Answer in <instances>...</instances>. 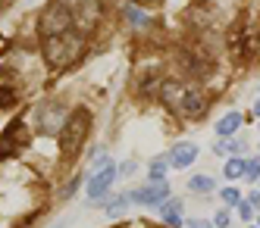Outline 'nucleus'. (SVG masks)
Returning <instances> with one entry per match:
<instances>
[{"label": "nucleus", "instance_id": "obj_5", "mask_svg": "<svg viewBox=\"0 0 260 228\" xmlns=\"http://www.w3.org/2000/svg\"><path fill=\"white\" fill-rule=\"evenodd\" d=\"M72 13V28L79 34H88L101 19V0H63Z\"/></svg>", "mask_w": 260, "mask_h": 228}, {"label": "nucleus", "instance_id": "obj_22", "mask_svg": "<svg viewBox=\"0 0 260 228\" xmlns=\"http://www.w3.org/2000/svg\"><path fill=\"white\" fill-rule=\"evenodd\" d=\"M229 222H232L229 210H219V213H216V219H213V228H229Z\"/></svg>", "mask_w": 260, "mask_h": 228}, {"label": "nucleus", "instance_id": "obj_15", "mask_svg": "<svg viewBox=\"0 0 260 228\" xmlns=\"http://www.w3.org/2000/svg\"><path fill=\"white\" fill-rule=\"evenodd\" d=\"M125 19H128V22H132L135 28H144V25H147V16H144L138 7H132V4L125 7Z\"/></svg>", "mask_w": 260, "mask_h": 228}, {"label": "nucleus", "instance_id": "obj_16", "mask_svg": "<svg viewBox=\"0 0 260 228\" xmlns=\"http://www.w3.org/2000/svg\"><path fill=\"white\" fill-rule=\"evenodd\" d=\"M166 166H170V157H166V160H154V166H151V181L154 184L166 181Z\"/></svg>", "mask_w": 260, "mask_h": 228}, {"label": "nucleus", "instance_id": "obj_30", "mask_svg": "<svg viewBox=\"0 0 260 228\" xmlns=\"http://www.w3.org/2000/svg\"><path fill=\"white\" fill-rule=\"evenodd\" d=\"M257 44H260V37H257Z\"/></svg>", "mask_w": 260, "mask_h": 228}, {"label": "nucleus", "instance_id": "obj_31", "mask_svg": "<svg viewBox=\"0 0 260 228\" xmlns=\"http://www.w3.org/2000/svg\"><path fill=\"white\" fill-rule=\"evenodd\" d=\"M257 219H260V216H257Z\"/></svg>", "mask_w": 260, "mask_h": 228}, {"label": "nucleus", "instance_id": "obj_1", "mask_svg": "<svg viewBox=\"0 0 260 228\" xmlns=\"http://www.w3.org/2000/svg\"><path fill=\"white\" fill-rule=\"evenodd\" d=\"M160 100L179 119H198L207 109L204 94L191 85H185V82H160Z\"/></svg>", "mask_w": 260, "mask_h": 228}, {"label": "nucleus", "instance_id": "obj_4", "mask_svg": "<svg viewBox=\"0 0 260 228\" xmlns=\"http://www.w3.org/2000/svg\"><path fill=\"white\" fill-rule=\"evenodd\" d=\"M38 31H41V37H53V34L72 31V13H69V7L63 4V0H50V4L44 7V13L38 19Z\"/></svg>", "mask_w": 260, "mask_h": 228}, {"label": "nucleus", "instance_id": "obj_28", "mask_svg": "<svg viewBox=\"0 0 260 228\" xmlns=\"http://www.w3.org/2000/svg\"><path fill=\"white\" fill-rule=\"evenodd\" d=\"M138 4H157V0H138Z\"/></svg>", "mask_w": 260, "mask_h": 228}, {"label": "nucleus", "instance_id": "obj_19", "mask_svg": "<svg viewBox=\"0 0 260 228\" xmlns=\"http://www.w3.org/2000/svg\"><path fill=\"white\" fill-rule=\"evenodd\" d=\"M245 178H248V181H260V160H248V166H245Z\"/></svg>", "mask_w": 260, "mask_h": 228}, {"label": "nucleus", "instance_id": "obj_23", "mask_svg": "<svg viewBox=\"0 0 260 228\" xmlns=\"http://www.w3.org/2000/svg\"><path fill=\"white\" fill-rule=\"evenodd\" d=\"M235 210H238V216H241V219H245V222H248V219H251V216H254V206H251V203H248V200H241V203H238V206H235Z\"/></svg>", "mask_w": 260, "mask_h": 228}, {"label": "nucleus", "instance_id": "obj_29", "mask_svg": "<svg viewBox=\"0 0 260 228\" xmlns=\"http://www.w3.org/2000/svg\"><path fill=\"white\" fill-rule=\"evenodd\" d=\"M53 228H63V225H53Z\"/></svg>", "mask_w": 260, "mask_h": 228}, {"label": "nucleus", "instance_id": "obj_11", "mask_svg": "<svg viewBox=\"0 0 260 228\" xmlns=\"http://www.w3.org/2000/svg\"><path fill=\"white\" fill-rule=\"evenodd\" d=\"M179 210H182V203H179V200L163 203V222L170 225V228H182V216H179Z\"/></svg>", "mask_w": 260, "mask_h": 228}, {"label": "nucleus", "instance_id": "obj_3", "mask_svg": "<svg viewBox=\"0 0 260 228\" xmlns=\"http://www.w3.org/2000/svg\"><path fill=\"white\" fill-rule=\"evenodd\" d=\"M88 135H91V112H88L85 106L72 109L69 119H66V125H63V131H60V154H63L66 160L79 157V150L85 147Z\"/></svg>", "mask_w": 260, "mask_h": 228}, {"label": "nucleus", "instance_id": "obj_14", "mask_svg": "<svg viewBox=\"0 0 260 228\" xmlns=\"http://www.w3.org/2000/svg\"><path fill=\"white\" fill-rule=\"evenodd\" d=\"M213 150L216 154H229V157H241V144L232 141V138H222L219 144H213Z\"/></svg>", "mask_w": 260, "mask_h": 228}, {"label": "nucleus", "instance_id": "obj_2", "mask_svg": "<svg viewBox=\"0 0 260 228\" xmlns=\"http://www.w3.org/2000/svg\"><path fill=\"white\" fill-rule=\"evenodd\" d=\"M82 50H85V34H79L76 28L66 31V34L44 37V44H41L44 63L50 69H66V66H72L82 56Z\"/></svg>", "mask_w": 260, "mask_h": 228}, {"label": "nucleus", "instance_id": "obj_21", "mask_svg": "<svg viewBox=\"0 0 260 228\" xmlns=\"http://www.w3.org/2000/svg\"><path fill=\"white\" fill-rule=\"evenodd\" d=\"M16 150H19V147H16V144H10V138H7V135H0V160H7V157H13Z\"/></svg>", "mask_w": 260, "mask_h": 228}, {"label": "nucleus", "instance_id": "obj_25", "mask_svg": "<svg viewBox=\"0 0 260 228\" xmlns=\"http://www.w3.org/2000/svg\"><path fill=\"white\" fill-rule=\"evenodd\" d=\"M248 203L254 206V210H260V194H257V191H251V197H248Z\"/></svg>", "mask_w": 260, "mask_h": 228}, {"label": "nucleus", "instance_id": "obj_20", "mask_svg": "<svg viewBox=\"0 0 260 228\" xmlns=\"http://www.w3.org/2000/svg\"><path fill=\"white\" fill-rule=\"evenodd\" d=\"M219 197L226 200L229 206H238V203H241V194L235 191V187H222V191H219Z\"/></svg>", "mask_w": 260, "mask_h": 228}, {"label": "nucleus", "instance_id": "obj_13", "mask_svg": "<svg viewBox=\"0 0 260 228\" xmlns=\"http://www.w3.org/2000/svg\"><path fill=\"white\" fill-rule=\"evenodd\" d=\"M245 166H248V160H241V157H229V163H226V169H222V172H226V178H241L245 175Z\"/></svg>", "mask_w": 260, "mask_h": 228}, {"label": "nucleus", "instance_id": "obj_18", "mask_svg": "<svg viewBox=\"0 0 260 228\" xmlns=\"http://www.w3.org/2000/svg\"><path fill=\"white\" fill-rule=\"evenodd\" d=\"M128 203H132V197H116L113 203H107V213H110V216H119Z\"/></svg>", "mask_w": 260, "mask_h": 228}, {"label": "nucleus", "instance_id": "obj_27", "mask_svg": "<svg viewBox=\"0 0 260 228\" xmlns=\"http://www.w3.org/2000/svg\"><path fill=\"white\" fill-rule=\"evenodd\" d=\"M254 112H257V116H260V100H257V103H254Z\"/></svg>", "mask_w": 260, "mask_h": 228}, {"label": "nucleus", "instance_id": "obj_6", "mask_svg": "<svg viewBox=\"0 0 260 228\" xmlns=\"http://www.w3.org/2000/svg\"><path fill=\"white\" fill-rule=\"evenodd\" d=\"M35 119H38V131L41 135H60L69 112H66V103L60 100H44L38 106V112H35Z\"/></svg>", "mask_w": 260, "mask_h": 228}, {"label": "nucleus", "instance_id": "obj_8", "mask_svg": "<svg viewBox=\"0 0 260 228\" xmlns=\"http://www.w3.org/2000/svg\"><path fill=\"white\" fill-rule=\"evenodd\" d=\"M116 178H119L116 166H107V169H101V172H94V175H91V181H88V200H101L110 187H113Z\"/></svg>", "mask_w": 260, "mask_h": 228}, {"label": "nucleus", "instance_id": "obj_10", "mask_svg": "<svg viewBox=\"0 0 260 228\" xmlns=\"http://www.w3.org/2000/svg\"><path fill=\"white\" fill-rule=\"evenodd\" d=\"M241 122H245V119H241V112H226V116L216 122V135H219V138H229L232 131L241 128Z\"/></svg>", "mask_w": 260, "mask_h": 228}, {"label": "nucleus", "instance_id": "obj_17", "mask_svg": "<svg viewBox=\"0 0 260 228\" xmlns=\"http://www.w3.org/2000/svg\"><path fill=\"white\" fill-rule=\"evenodd\" d=\"M188 187H191V191H213V178H204V175H194V178L188 181Z\"/></svg>", "mask_w": 260, "mask_h": 228}, {"label": "nucleus", "instance_id": "obj_26", "mask_svg": "<svg viewBox=\"0 0 260 228\" xmlns=\"http://www.w3.org/2000/svg\"><path fill=\"white\" fill-rule=\"evenodd\" d=\"M188 225H191V228H213V222H201V219H191Z\"/></svg>", "mask_w": 260, "mask_h": 228}, {"label": "nucleus", "instance_id": "obj_7", "mask_svg": "<svg viewBox=\"0 0 260 228\" xmlns=\"http://www.w3.org/2000/svg\"><path fill=\"white\" fill-rule=\"evenodd\" d=\"M132 197V203H138V206H163L166 200H170V184L166 181H151V184H144V187H138V191H132L128 194Z\"/></svg>", "mask_w": 260, "mask_h": 228}, {"label": "nucleus", "instance_id": "obj_12", "mask_svg": "<svg viewBox=\"0 0 260 228\" xmlns=\"http://www.w3.org/2000/svg\"><path fill=\"white\" fill-rule=\"evenodd\" d=\"M16 100H19V94H16V88L0 75V109H7V106H13Z\"/></svg>", "mask_w": 260, "mask_h": 228}, {"label": "nucleus", "instance_id": "obj_24", "mask_svg": "<svg viewBox=\"0 0 260 228\" xmlns=\"http://www.w3.org/2000/svg\"><path fill=\"white\" fill-rule=\"evenodd\" d=\"M135 172V163H122V169H119V175H132Z\"/></svg>", "mask_w": 260, "mask_h": 228}, {"label": "nucleus", "instance_id": "obj_9", "mask_svg": "<svg viewBox=\"0 0 260 228\" xmlns=\"http://www.w3.org/2000/svg\"><path fill=\"white\" fill-rule=\"evenodd\" d=\"M194 160H198V144H176L170 154V166L176 169H188Z\"/></svg>", "mask_w": 260, "mask_h": 228}]
</instances>
